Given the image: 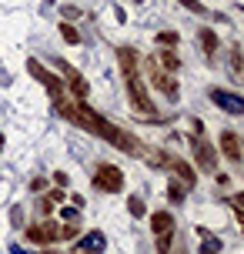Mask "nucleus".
I'll return each mask as SVG.
<instances>
[{
  "mask_svg": "<svg viewBox=\"0 0 244 254\" xmlns=\"http://www.w3.org/2000/svg\"><path fill=\"white\" fill-rule=\"evenodd\" d=\"M157 57H161V64H167V67H171V70H178V67H181L178 54H171V51H167V47H164V51H161V54H157Z\"/></svg>",
  "mask_w": 244,
  "mask_h": 254,
  "instance_id": "nucleus-18",
  "label": "nucleus"
},
{
  "mask_svg": "<svg viewBox=\"0 0 244 254\" xmlns=\"http://www.w3.org/2000/svg\"><path fill=\"white\" fill-rule=\"evenodd\" d=\"M231 67H234V74H244V61H241V47H231Z\"/></svg>",
  "mask_w": 244,
  "mask_h": 254,
  "instance_id": "nucleus-19",
  "label": "nucleus"
},
{
  "mask_svg": "<svg viewBox=\"0 0 244 254\" xmlns=\"http://www.w3.org/2000/svg\"><path fill=\"white\" fill-rule=\"evenodd\" d=\"M167 197L171 201H184V188L181 184H167Z\"/></svg>",
  "mask_w": 244,
  "mask_h": 254,
  "instance_id": "nucleus-21",
  "label": "nucleus"
},
{
  "mask_svg": "<svg viewBox=\"0 0 244 254\" xmlns=\"http://www.w3.org/2000/svg\"><path fill=\"white\" fill-rule=\"evenodd\" d=\"M151 228H154L157 238H161V234H174V214H171V211H157V214L151 217Z\"/></svg>",
  "mask_w": 244,
  "mask_h": 254,
  "instance_id": "nucleus-12",
  "label": "nucleus"
},
{
  "mask_svg": "<svg viewBox=\"0 0 244 254\" xmlns=\"http://www.w3.org/2000/svg\"><path fill=\"white\" fill-rule=\"evenodd\" d=\"M127 94H130L134 111H141V114H154V104H151V97H147V87H144L137 77H134V80H127Z\"/></svg>",
  "mask_w": 244,
  "mask_h": 254,
  "instance_id": "nucleus-6",
  "label": "nucleus"
},
{
  "mask_svg": "<svg viewBox=\"0 0 244 254\" xmlns=\"http://www.w3.org/2000/svg\"><path fill=\"white\" fill-rule=\"evenodd\" d=\"M134 3H144V0H134Z\"/></svg>",
  "mask_w": 244,
  "mask_h": 254,
  "instance_id": "nucleus-29",
  "label": "nucleus"
},
{
  "mask_svg": "<svg viewBox=\"0 0 244 254\" xmlns=\"http://www.w3.org/2000/svg\"><path fill=\"white\" fill-rule=\"evenodd\" d=\"M61 114L67 117V121H74L77 127H84V130H90V134H97V137H104L107 144H114L117 151L130 154V157H141V144L130 137L127 130H121V127H114L107 117H101L94 107H90L87 101H77V104H64V107H57Z\"/></svg>",
  "mask_w": 244,
  "mask_h": 254,
  "instance_id": "nucleus-1",
  "label": "nucleus"
},
{
  "mask_svg": "<svg viewBox=\"0 0 244 254\" xmlns=\"http://www.w3.org/2000/svg\"><path fill=\"white\" fill-rule=\"evenodd\" d=\"M10 254H27V251L20 248V244H10Z\"/></svg>",
  "mask_w": 244,
  "mask_h": 254,
  "instance_id": "nucleus-27",
  "label": "nucleus"
},
{
  "mask_svg": "<svg viewBox=\"0 0 244 254\" xmlns=\"http://www.w3.org/2000/svg\"><path fill=\"white\" fill-rule=\"evenodd\" d=\"M27 241H30V244H54V241H61V224H54V221L30 224V228H27Z\"/></svg>",
  "mask_w": 244,
  "mask_h": 254,
  "instance_id": "nucleus-5",
  "label": "nucleus"
},
{
  "mask_svg": "<svg viewBox=\"0 0 244 254\" xmlns=\"http://www.w3.org/2000/svg\"><path fill=\"white\" fill-rule=\"evenodd\" d=\"M61 70H64L67 84H70V90H74V97H77V101H87V84H84V77H80L70 64H64V61H61Z\"/></svg>",
  "mask_w": 244,
  "mask_h": 254,
  "instance_id": "nucleus-10",
  "label": "nucleus"
},
{
  "mask_svg": "<svg viewBox=\"0 0 244 254\" xmlns=\"http://www.w3.org/2000/svg\"><path fill=\"white\" fill-rule=\"evenodd\" d=\"M151 74H154V84H157L161 90H164L167 97H174V94H178V80H174V77H167L164 70H157V67L151 70Z\"/></svg>",
  "mask_w": 244,
  "mask_h": 254,
  "instance_id": "nucleus-13",
  "label": "nucleus"
},
{
  "mask_svg": "<svg viewBox=\"0 0 244 254\" xmlns=\"http://www.w3.org/2000/svg\"><path fill=\"white\" fill-rule=\"evenodd\" d=\"M104 248H107V238H104L101 231H90V234H84L77 241V251L80 254H101Z\"/></svg>",
  "mask_w": 244,
  "mask_h": 254,
  "instance_id": "nucleus-8",
  "label": "nucleus"
},
{
  "mask_svg": "<svg viewBox=\"0 0 244 254\" xmlns=\"http://www.w3.org/2000/svg\"><path fill=\"white\" fill-rule=\"evenodd\" d=\"M0 147H3V130H0Z\"/></svg>",
  "mask_w": 244,
  "mask_h": 254,
  "instance_id": "nucleus-28",
  "label": "nucleus"
},
{
  "mask_svg": "<svg viewBox=\"0 0 244 254\" xmlns=\"http://www.w3.org/2000/svg\"><path fill=\"white\" fill-rule=\"evenodd\" d=\"M234 204H238V207H244V190H241V194H234Z\"/></svg>",
  "mask_w": 244,
  "mask_h": 254,
  "instance_id": "nucleus-26",
  "label": "nucleus"
},
{
  "mask_svg": "<svg viewBox=\"0 0 244 254\" xmlns=\"http://www.w3.org/2000/svg\"><path fill=\"white\" fill-rule=\"evenodd\" d=\"M204 234V241H201V254H221V241L218 238H211L207 231H201Z\"/></svg>",
  "mask_w": 244,
  "mask_h": 254,
  "instance_id": "nucleus-15",
  "label": "nucleus"
},
{
  "mask_svg": "<svg viewBox=\"0 0 244 254\" xmlns=\"http://www.w3.org/2000/svg\"><path fill=\"white\" fill-rule=\"evenodd\" d=\"M61 37H64L67 44H80V34H77L70 24H61Z\"/></svg>",
  "mask_w": 244,
  "mask_h": 254,
  "instance_id": "nucleus-17",
  "label": "nucleus"
},
{
  "mask_svg": "<svg viewBox=\"0 0 244 254\" xmlns=\"http://www.w3.org/2000/svg\"><path fill=\"white\" fill-rule=\"evenodd\" d=\"M207 97L214 101V107L228 111V114L244 117V97H241V94H234V90H221V87H211V90H207Z\"/></svg>",
  "mask_w": 244,
  "mask_h": 254,
  "instance_id": "nucleus-4",
  "label": "nucleus"
},
{
  "mask_svg": "<svg viewBox=\"0 0 244 254\" xmlns=\"http://www.w3.org/2000/svg\"><path fill=\"white\" fill-rule=\"evenodd\" d=\"M70 238H77V228H61V241H70Z\"/></svg>",
  "mask_w": 244,
  "mask_h": 254,
  "instance_id": "nucleus-23",
  "label": "nucleus"
},
{
  "mask_svg": "<svg viewBox=\"0 0 244 254\" xmlns=\"http://www.w3.org/2000/svg\"><path fill=\"white\" fill-rule=\"evenodd\" d=\"M27 70H30V77H37L40 84L47 87V94H51L54 107H64V104H67V97H64V87H61V77H54L51 70H47V67H44L40 61H34V57L27 61Z\"/></svg>",
  "mask_w": 244,
  "mask_h": 254,
  "instance_id": "nucleus-2",
  "label": "nucleus"
},
{
  "mask_svg": "<svg viewBox=\"0 0 244 254\" xmlns=\"http://www.w3.org/2000/svg\"><path fill=\"white\" fill-rule=\"evenodd\" d=\"M221 151H224V157H228L231 164H241V157H244V151H241V140L234 137L231 130H224V134H221Z\"/></svg>",
  "mask_w": 244,
  "mask_h": 254,
  "instance_id": "nucleus-9",
  "label": "nucleus"
},
{
  "mask_svg": "<svg viewBox=\"0 0 244 254\" xmlns=\"http://www.w3.org/2000/svg\"><path fill=\"white\" fill-rule=\"evenodd\" d=\"M94 184L107 194H117V190H124V171L114 164H101L97 167V174H94Z\"/></svg>",
  "mask_w": 244,
  "mask_h": 254,
  "instance_id": "nucleus-3",
  "label": "nucleus"
},
{
  "mask_svg": "<svg viewBox=\"0 0 244 254\" xmlns=\"http://www.w3.org/2000/svg\"><path fill=\"white\" fill-rule=\"evenodd\" d=\"M191 151H194V161H197V167H204V171H214V167H218V157H214V147H211L207 140L194 137V140H191Z\"/></svg>",
  "mask_w": 244,
  "mask_h": 254,
  "instance_id": "nucleus-7",
  "label": "nucleus"
},
{
  "mask_svg": "<svg viewBox=\"0 0 244 254\" xmlns=\"http://www.w3.org/2000/svg\"><path fill=\"white\" fill-rule=\"evenodd\" d=\"M54 181H57L61 188H67V174H64V171H57V174H54Z\"/></svg>",
  "mask_w": 244,
  "mask_h": 254,
  "instance_id": "nucleus-25",
  "label": "nucleus"
},
{
  "mask_svg": "<svg viewBox=\"0 0 244 254\" xmlns=\"http://www.w3.org/2000/svg\"><path fill=\"white\" fill-rule=\"evenodd\" d=\"M61 217H67V221H74V217H77V207H61Z\"/></svg>",
  "mask_w": 244,
  "mask_h": 254,
  "instance_id": "nucleus-24",
  "label": "nucleus"
},
{
  "mask_svg": "<svg viewBox=\"0 0 244 254\" xmlns=\"http://www.w3.org/2000/svg\"><path fill=\"white\" fill-rule=\"evenodd\" d=\"M201 44H204V54H207V57H214V54H218V47H221V44H218V34H214V30H207V27L201 30Z\"/></svg>",
  "mask_w": 244,
  "mask_h": 254,
  "instance_id": "nucleus-14",
  "label": "nucleus"
},
{
  "mask_svg": "<svg viewBox=\"0 0 244 254\" xmlns=\"http://www.w3.org/2000/svg\"><path fill=\"white\" fill-rule=\"evenodd\" d=\"M181 7H187V10H194V13H204V3L201 0H178Z\"/></svg>",
  "mask_w": 244,
  "mask_h": 254,
  "instance_id": "nucleus-22",
  "label": "nucleus"
},
{
  "mask_svg": "<svg viewBox=\"0 0 244 254\" xmlns=\"http://www.w3.org/2000/svg\"><path fill=\"white\" fill-rule=\"evenodd\" d=\"M157 44H161V47H174V44H178V34H174V30H164V34H157Z\"/></svg>",
  "mask_w": 244,
  "mask_h": 254,
  "instance_id": "nucleus-20",
  "label": "nucleus"
},
{
  "mask_svg": "<svg viewBox=\"0 0 244 254\" xmlns=\"http://www.w3.org/2000/svg\"><path fill=\"white\" fill-rule=\"evenodd\" d=\"M241 151H244V140H241Z\"/></svg>",
  "mask_w": 244,
  "mask_h": 254,
  "instance_id": "nucleus-30",
  "label": "nucleus"
},
{
  "mask_svg": "<svg viewBox=\"0 0 244 254\" xmlns=\"http://www.w3.org/2000/svg\"><path fill=\"white\" fill-rule=\"evenodd\" d=\"M117 61H121V70H124L127 80L137 77V54H134V47H117Z\"/></svg>",
  "mask_w": 244,
  "mask_h": 254,
  "instance_id": "nucleus-11",
  "label": "nucleus"
},
{
  "mask_svg": "<svg viewBox=\"0 0 244 254\" xmlns=\"http://www.w3.org/2000/svg\"><path fill=\"white\" fill-rule=\"evenodd\" d=\"M127 211H130L134 217H144V211H147V204H144L141 197H137V194H130V197H127Z\"/></svg>",
  "mask_w": 244,
  "mask_h": 254,
  "instance_id": "nucleus-16",
  "label": "nucleus"
}]
</instances>
